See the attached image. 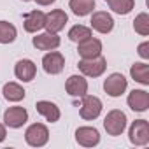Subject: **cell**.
<instances>
[{
	"mask_svg": "<svg viewBox=\"0 0 149 149\" xmlns=\"http://www.w3.org/2000/svg\"><path fill=\"white\" fill-rule=\"evenodd\" d=\"M104 128L112 137L121 135L125 132V128H126V114L123 111H119V109H112L104 119Z\"/></svg>",
	"mask_w": 149,
	"mask_h": 149,
	"instance_id": "obj_1",
	"label": "cell"
},
{
	"mask_svg": "<svg viewBox=\"0 0 149 149\" xmlns=\"http://www.w3.org/2000/svg\"><path fill=\"white\" fill-rule=\"evenodd\" d=\"M79 70L83 76L86 77H100L102 74L105 72L107 68V60L100 54V56H95V58H88V60H79Z\"/></svg>",
	"mask_w": 149,
	"mask_h": 149,
	"instance_id": "obj_2",
	"label": "cell"
},
{
	"mask_svg": "<svg viewBox=\"0 0 149 149\" xmlns=\"http://www.w3.org/2000/svg\"><path fill=\"white\" fill-rule=\"evenodd\" d=\"M25 140L32 147H42V146H46L47 140H49V130H47V126L42 125V123L30 125L26 128V132H25Z\"/></svg>",
	"mask_w": 149,
	"mask_h": 149,
	"instance_id": "obj_3",
	"label": "cell"
},
{
	"mask_svg": "<svg viewBox=\"0 0 149 149\" xmlns=\"http://www.w3.org/2000/svg\"><path fill=\"white\" fill-rule=\"evenodd\" d=\"M100 112H102V100L93 95H84L81 102V109H79L81 118L86 121H93L100 116Z\"/></svg>",
	"mask_w": 149,
	"mask_h": 149,
	"instance_id": "obj_4",
	"label": "cell"
},
{
	"mask_svg": "<svg viewBox=\"0 0 149 149\" xmlns=\"http://www.w3.org/2000/svg\"><path fill=\"white\" fill-rule=\"evenodd\" d=\"M130 142L135 146H146L149 144V123L146 119H135L128 132Z\"/></svg>",
	"mask_w": 149,
	"mask_h": 149,
	"instance_id": "obj_5",
	"label": "cell"
},
{
	"mask_svg": "<svg viewBox=\"0 0 149 149\" xmlns=\"http://www.w3.org/2000/svg\"><path fill=\"white\" fill-rule=\"evenodd\" d=\"M126 86H128V81H126V77L123 76V74H118V72H114V74H111V76L104 81V90H105V93L109 95V97H121L125 91H126Z\"/></svg>",
	"mask_w": 149,
	"mask_h": 149,
	"instance_id": "obj_6",
	"label": "cell"
},
{
	"mask_svg": "<svg viewBox=\"0 0 149 149\" xmlns=\"http://www.w3.org/2000/svg\"><path fill=\"white\" fill-rule=\"evenodd\" d=\"M28 121V111L25 107L14 105L4 112V125L9 128H21Z\"/></svg>",
	"mask_w": 149,
	"mask_h": 149,
	"instance_id": "obj_7",
	"label": "cell"
},
{
	"mask_svg": "<svg viewBox=\"0 0 149 149\" xmlns=\"http://www.w3.org/2000/svg\"><path fill=\"white\" fill-rule=\"evenodd\" d=\"M67 21H68L67 13L61 11V9H54V11H51V13L46 14V25H44V28H46V32L58 33V32H61L65 28Z\"/></svg>",
	"mask_w": 149,
	"mask_h": 149,
	"instance_id": "obj_8",
	"label": "cell"
},
{
	"mask_svg": "<svg viewBox=\"0 0 149 149\" xmlns=\"http://www.w3.org/2000/svg\"><path fill=\"white\" fill-rule=\"evenodd\" d=\"M65 67V58L61 53L58 51H49L47 54H44L42 58V68L46 70V74H51V76H56L60 74Z\"/></svg>",
	"mask_w": 149,
	"mask_h": 149,
	"instance_id": "obj_9",
	"label": "cell"
},
{
	"mask_svg": "<svg viewBox=\"0 0 149 149\" xmlns=\"http://www.w3.org/2000/svg\"><path fill=\"white\" fill-rule=\"evenodd\" d=\"M77 53L83 60H88V58H95V56H100L102 54V42L95 37H88L81 42H77Z\"/></svg>",
	"mask_w": 149,
	"mask_h": 149,
	"instance_id": "obj_10",
	"label": "cell"
},
{
	"mask_svg": "<svg viewBox=\"0 0 149 149\" xmlns=\"http://www.w3.org/2000/svg\"><path fill=\"white\" fill-rule=\"evenodd\" d=\"M46 25V14L39 9L35 11H30L23 16V26H25V32L28 33H37L39 30H42Z\"/></svg>",
	"mask_w": 149,
	"mask_h": 149,
	"instance_id": "obj_11",
	"label": "cell"
},
{
	"mask_svg": "<svg viewBox=\"0 0 149 149\" xmlns=\"http://www.w3.org/2000/svg\"><path fill=\"white\" fill-rule=\"evenodd\" d=\"M90 23H91V28L97 30L98 33H111L112 28H114V19H112V16H111L109 13H105V11H97V13H93Z\"/></svg>",
	"mask_w": 149,
	"mask_h": 149,
	"instance_id": "obj_12",
	"label": "cell"
},
{
	"mask_svg": "<svg viewBox=\"0 0 149 149\" xmlns=\"http://www.w3.org/2000/svg\"><path fill=\"white\" fill-rule=\"evenodd\" d=\"M32 44L35 49L39 51H53L60 46V37L58 33H51V32H44V33H39L32 39Z\"/></svg>",
	"mask_w": 149,
	"mask_h": 149,
	"instance_id": "obj_13",
	"label": "cell"
},
{
	"mask_svg": "<svg viewBox=\"0 0 149 149\" xmlns=\"http://www.w3.org/2000/svg\"><path fill=\"white\" fill-rule=\"evenodd\" d=\"M126 102L133 112H146L149 107V93L146 90H133L130 91Z\"/></svg>",
	"mask_w": 149,
	"mask_h": 149,
	"instance_id": "obj_14",
	"label": "cell"
},
{
	"mask_svg": "<svg viewBox=\"0 0 149 149\" xmlns=\"http://www.w3.org/2000/svg\"><path fill=\"white\" fill-rule=\"evenodd\" d=\"M76 140H77L79 146L93 147L100 142V133L93 126H81V128L76 130Z\"/></svg>",
	"mask_w": 149,
	"mask_h": 149,
	"instance_id": "obj_15",
	"label": "cell"
},
{
	"mask_svg": "<svg viewBox=\"0 0 149 149\" xmlns=\"http://www.w3.org/2000/svg\"><path fill=\"white\" fill-rule=\"evenodd\" d=\"M65 90L70 97L83 98L88 93V81L83 76H70L65 83Z\"/></svg>",
	"mask_w": 149,
	"mask_h": 149,
	"instance_id": "obj_16",
	"label": "cell"
},
{
	"mask_svg": "<svg viewBox=\"0 0 149 149\" xmlns=\"http://www.w3.org/2000/svg\"><path fill=\"white\" fill-rule=\"evenodd\" d=\"M35 74H37V67L32 60H19L14 67V76L23 81V83H30L33 77H35Z\"/></svg>",
	"mask_w": 149,
	"mask_h": 149,
	"instance_id": "obj_17",
	"label": "cell"
},
{
	"mask_svg": "<svg viewBox=\"0 0 149 149\" xmlns=\"http://www.w3.org/2000/svg\"><path fill=\"white\" fill-rule=\"evenodd\" d=\"M35 109L49 123H56L60 119V109H58V105L53 104V102H49V100H39L35 104Z\"/></svg>",
	"mask_w": 149,
	"mask_h": 149,
	"instance_id": "obj_18",
	"label": "cell"
},
{
	"mask_svg": "<svg viewBox=\"0 0 149 149\" xmlns=\"http://www.w3.org/2000/svg\"><path fill=\"white\" fill-rule=\"evenodd\" d=\"M68 7L72 9V13L76 16H88L90 13H93L95 9V0H70Z\"/></svg>",
	"mask_w": 149,
	"mask_h": 149,
	"instance_id": "obj_19",
	"label": "cell"
},
{
	"mask_svg": "<svg viewBox=\"0 0 149 149\" xmlns=\"http://www.w3.org/2000/svg\"><path fill=\"white\" fill-rule=\"evenodd\" d=\"M130 76L133 81L147 86L149 84V65L147 63H133L130 68Z\"/></svg>",
	"mask_w": 149,
	"mask_h": 149,
	"instance_id": "obj_20",
	"label": "cell"
},
{
	"mask_svg": "<svg viewBox=\"0 0 149 149\" xmlns=\"http://www.w3.org/2000/svg\"><path fill=\"white\" fill-rule=\"evenodd\" d=\"M2 93H4V97H6L7 102H19V100L25 98V90L18 83H7V84H4Z\"/></svg>",
	"mask_w": 149,
	"mask_h": 149,
	"instance_id": "obj_21",
	"label": "cell"
},
{
	"mask_svg": "<svg viewBox=\"0 0 149 149\" xmlns=\"http://www.w3.org/2000/svg\"><path fill=\"white\" fill-rule=\"evenodd\" d=\"M18 37V30L9 21H0V44H11Z\"/></svg>",
	"mask_w": 149,
	"mask_h": 149,
	"instance_id": "obj_22",
	"label": "cell"
},
{
	"mask_svg": "<svg viewBox=\"0 0 149 149\" xmlns=\"http://www.w3.org/2000/svg\"><path fill=\"white\" fill-rule=\"evenodd\" d=\"M109 7L116 13V14H130L132 9L135 7V0H107Z\"/></svg>",
	"mask_w": 149,
	"mask_h": 149,
	"instance_id": "obj_23",
	"label": "cell"
},
{
	"mask_svg": "<svg viewBox=\"0 0 149 149\" xmlns=\"http://www.w3.org/2000/svg\"><path fill=\"white\" fill-rule=\"evenodd\" d=\"M88 37H91V28H88L84 25H76V26H72L68 30V39L72 42H76V44L84 40V39H88Z\"/></svg>",
	"mask_w": 149,
	"mask_h": 149,
	"instance_id": "obj_24",
	"label": "cell"
},
{
	"mask_svg": "<svg viewBox=\"0 0 149 149\" xmlns=\"http://www.w3.org/2000/svg\"><path fill=\"white\" fill-rule=\"evenodd\" d=\"M133 30L139 35H149V16L146 13H140L135 19H133Z\"/></svg>",
	"mask_w": 149,
	"mask_h": 149,
	"instance_id": "obj_25",
	"label": "cell"
},
{
	"mask_svg": "<svg viewBox=\"0 0 149 149\" xmlns=\"http://www.w3.org/2000/svg\"><path fill=\"white\" fill-rule=\"evenodd\" d=\"M137 53H139V56H140V58L149 60V42H142V44H139Z\"/></svg>",
	"mask_w": 149,
	"mask_h": 149,
	"instance_id": "obj_26",
	"label": "cell"
},
{
	"mask_svg": "<svg viewBox=\"0 0 149 149\" xmlns=\"http://www.w3.org/2000/svg\"><path fill=\"white\" fill-rule=\"evenodd\" d=\"M6 137H7L6 125H2V123H0V142H4V140H6Z\"/></svg>",
	"mask_w": 149,
	"mask_h": 149,
	"instance_id": "obj_27",
	"label": "cell"
},
{
	"mask_svg": "<svg viewBox=\"0 0 149 149\" xmlns=\"http://www.w3.org/2000/svg\"><path fill=\"white\" fill-rule=\"evenodd\" d=\"M35 2H37L39 6H51V4L56 2V0H35Z\"/></svg>",
	"mask_w": 149,
	"mask_h": 149,
	"instance_id": "obj_28",
	"label": "cell"
},
{
	"mask_svg": "<svg viewBox=\"0 0 149 149\" xmlns=\"http://www.w3.org/2000/svg\"><path fill=\"white\" fill-rule=\"evenodd\" d=\"M23 2H30V0H23Z\"/></svg>",
	"mask_w": 149,
	"mask_h": 149,
	"instance_id": "obj_29",
	"label": "cell"
}]
</instances>
